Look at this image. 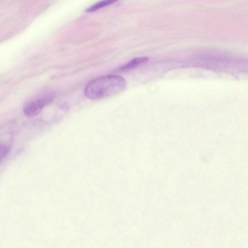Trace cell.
<instances>
[{
  "label": "cell",
  "mask_w": 248,
  "mask_h": 248,
  "mask_svg": "<svg viewBox=\"0 0 248 248\" xmlns=\"http://www.w3.org/2000/svg\"><path fill=\"white\" fill-rule=\"evenodd\" d=\"M126 86L123 77L117 75H106L96 78L85 86V95L88 98L99 99L115 95L123 91Z\"/></svg>",
  "instance_id": "1"
},
{
  "label": "cell",
  "mask_w": 248,
  "mask_h": 248,
  "mask_svg": "<svg viewBox=\"0 0 248 248\" xmlns=\"http://www.w3.org/2000/svg\"><path fill=\"white\" fill-rule=\"evenodd\" d=\"M52 93L43 94L35 99L27 102L24 106L23 111L24 114L29 117H33L43 109L46 106L50 103L54 98Z\"/></svg>",
  "instance_id": "2"
},
{
  "label": "cell",
  "mask_w": 248,
  "mask_h": 248,
  "mask_svg": "<svg viewBox=\"0 0 248 248\" xmlns=\"http://www.w3.org/2000/svg\"><path fill=\"white\" fill-rule=\"evenodd\" d=\"M148 60L149 58L147 57L135 58L130 61L126 64L119 67L116 69L115 71V72L118 73L126 72L136 68L143 63L148 62Z\"/></svg>",
  "instance_id": "3"
},
{
  "label": "cell",
  "mask_w": 248,
  "mask_h": 248,
  "mask_svg": "<svg viewBox=\"0 0 248 248\" xmlns=\"http://www.w3.org/2000/svg\"><path fill=\"white\" fill-rule=\"evenodd\" d=\"M118 0H102L86 9V11L87 12H93L109 5Z\"/></svg>",
  "instance_id": "4"
},
{
  "label": "cell",
  "mask_w": 248,
  "mask_h": 248,
  "mask_svg": "<svg viewBox=\"0 0 248 248\" xmlns=\"http://www.w3.org/2000/svg\"><path fill=\"white\" fill-rule=\"evenodd\" d=\"M8 152V148L4 144L0 145V163L6 155Z\"/></svg>",
  "instance_id": "5"
}]
</instances>
